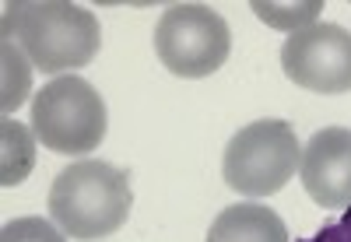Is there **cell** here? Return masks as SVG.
Instances as JSON below:
<instances>
[{
    "label": "cell",
    "instance_id": "cell-1",
    "mask_svg": "<svg viewBox=\"0 0 351 242\" xmlns=\"http://www.w3.org/2000/svg\"><path fill=\"white\" fill-rule=\"evenodd\" d=\"M4 39L18 43L21 53L43 74L81 71L102 46V28L92 11L67 0H14L0 18Z\"/></svg>",
    "mask_w": 351,
    "mask_h": 242
},
{
    "label": "cell",
    "instance_id": "cell-2",
    "mask_svg": "<svg viewBox=\"0 0 351 242\" xmlns=\"http://www.w3.org/2000/svg\"><path fill=\"white\" fill-rule=\"evenodd\" d=\"M134 190L123 169L99 158L67 165L49 186L53 225L77 242H95L120 232L130 218Z\"/></svg>",
    "mask_w": 351,
    "mask_h": 242
},
{
    "label": "cell",
    "instance_id": "cell-3",
    "mask_svg": "<svg viewBox=\"0 0 351 242\" xmlns=\"http://www.w3.org/2000/svg\"><path fill=\"white\" fill-rule=\"evenodd\" d=\"M106 102L77 74H60L49 84H43L32 99V134L43 141V147L56 155L84 158L106 141Z\"/></svg>",
    "mask_w": 351,
    "mask_h": 242
},
{
    "label": "cell",
    "instance_id": "cell-4",
    "mask_svg": "<svg viewBox=\"0 0 351 242\" xmlns=\"http://www.w3.org/2000/svg\"><path fill=\"white\" fill-rule=\"evenodd\" d=\"M302 162L299 137L285 119H256L228 141L221 155L225 183L243 197H271L295 176Z\"/></svg>",
    "mask_w": 351,
    "mask_h": 242
},
{
    "label": "cell",
    "instance_id": "cell-5",
    "mask_svg": "<svg viewBox=\"0 0 351 242\" xmlns=\"http://www.w3.org/2000/svg\"><path fill=\"white\" fill-rule=\"evenodd\" d=\"M232 49L225 18L208 4H172L155 25V53L176 77H211Z\"/></svg>",
    "mask_w": 351,
    "mask_h": 242
},
{
    "label": "cell",
    "instance_id": "cell-6",
    "mask_svg": "<svg viewBox=\"0 0 351 242\" xmlns=\"http://www.w3.org/2000/svg\"><path fill=\"white\" fill-rule=\"evenodd\" d=\"M281 67L299 88L319 95H344L351 92V32L330 21H316L285 39Z\"/></svg>",
    "mask_w": 351,
    "mask_h": 242
},
{
    "label": "cell",
    "instance_id": "cell-7",
    "mask_svg": "<svg viewBox=\"0 0 351 242\" xmlns=\"http://www.w3.org/2000/svg\"><path fill=\"white\" fill-rule=\"evenodd\" d=\"M299 176L306 193L327 210L351 207V130L324 127L302 147Z\"/></svg>",
    "mask_w": 351,
    "mask_h": 242
},
{
    "label": "cell",
    "instance_id": "cell-8",
    "mask_svg": "<svg viewBox=\"0 0 351 242\" xmlns=\"http://www.w3.org/2000/svg\"><path fill=\"white\" fill-rule=\"evenodd\" d=\"M208 242H288V228L278 210L263 204H232L211 221Z\"/></svg>",
    "mask_w": 351,
    "mask_h": 242
},
{
    "label": "cell",
    "instance_id": "cell-9",
    "mask_svg": "<svg viewBox=\"0 0 351 242\" xmlns=\"http://www.w3.org/2000/svg\"><path fill=\"white\" fill-rule=\"evenodd\" d=\"M36 169V134L14 116L0 119V186H18Z\"/></svg>",
    "mask_w": 351,
    "mask_h": 242
},
{
    "label": "cell",
    "instance_id": "cell-10",
    "mask_svg": "<svg viewBox=\"0 0 351 242\" xmlns=\"http://www.w3.org/2000/svg\"><path fill=\"white\" fill-rule=\"evenodd\" d=\"M32 92V60L21 53L18 43L0 39V112L14 116Z\"/></svg>",
    "mask_w": 351,
    "mask_h": 242
},
{
    "label": "cell",
    "instance_id": "cell-11",
    "mask_svg": "<svg viewBox=\"0 0 351 242\" xmlns=\"http://www.w3.org/2000/svg\"><path fill=\"white\" fill-rule=\"evenodd\" d=\"M324 11V4L319 0H309V4H278V0H256L253 4V14L263 21V25H271V28H281V32H302V28L316 25L313 18Z\"/></svg>",
    "mask_w": 351,
    "mask_h": 242
},
{
    "label": "cell",
    "instance_id": "cell-12",
    "mask_svg": "<svg viewBox=\"0 0 351 242\" xmlns=\"http://www.w3.org/2000/svg\"><path fill=\"white\" fill-rule=\"evenodd\" d=\"M0 242H67V239L46 218H14V221L4 225Z\"/></svg>",
    "mask_w": 351,
    "mask_h": 242
},
{
    "label": "cell",
    "instance_id": "cell-13",
    "mask_svg": "<svg viewBox=\"0 0 351 242\" xmlns=\"http://www.w3.org/2000/svg\"><path fill=\"white\" fill-rule=\"evenodd\" d=\"M299 242H351V207H348V215H341V218L327 221L316 235L299 239Z\"/></svg>",
    "mask_w": 351,
    "mask_h": 242
}]
</instances>
